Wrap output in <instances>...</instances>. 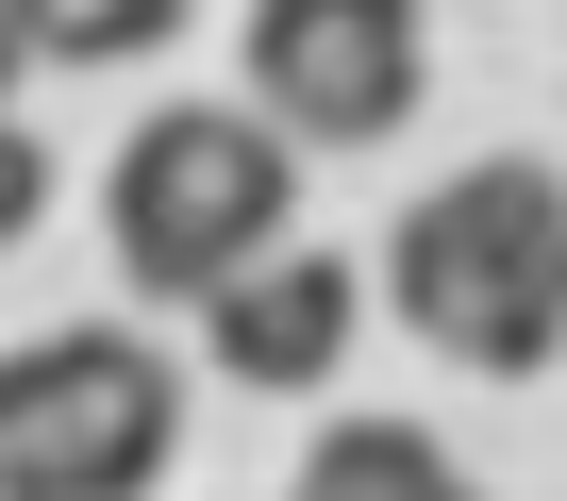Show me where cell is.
<instances>
[{
  "mask_svg": "<svg viewBox=\"0 0 567 501\" xmlns=\"http://www.w3.org/2000/svg\"><path fill=\"white\" fill-rule=\"evenodd\" d=\"M351 335H368V268L351 250H250V268L200 301V368L217 385H250V401H318L334 368H351Z\"/></svg>",
  "mask_w": 567,
  "mask_h": 501,
  "instance_id": "cell-5",
  "label": "cell"
},
{
  "mask_svg": "<svg viewBox=\"0 0 567 501\" xmlns=\"http://www.w3.org/2000/svg\"><path fill=\"white\" fill-rule=\"evenodd\" d=\"M417 84H434L417 0H250V117H284L301 151H384Z\"/></svg>",
  "mask_w": 567,
  "mask_h": 501,
  "instance_id": "cell-4",
  "label": "cell"
},
{
  "mask_svg": "<svg viewBox=\"0 0 567 501\" xmlns=\"http://www.w3.org/2000/svg\"><path fill=\"white\" fill-rule=\"evenodd\" d=\"M284 501H484V484H467V451L417 434V418H318V451H301Z\"/></svg>",
  "mask_w": 567,
  "mask_h": 501,
  "instance_id": "cell-6",
  "label": "cell"
},
{
  "mask_svg": "<svg viewBox=\"0 0 567 501\" xmlns=\"http://www.w3.org/2000/svg\"><path fill=\"white\" fill-rule=\"evenodd\" d=\"M184 451V368L117 318L0 351V501H151Z\"/></svg>",
  "mask_w": 567,
  "mask_h": 501,
  "instance_id": "cell-3",
  "label": "cell"
},
{
  "mask_svg": "<svg viewBox=\"0 0 567 501\" xmlns=\"http://www.w3.org/2000/svg\"><path fill=\"white\" fill-rule=\"evenodd\" d=\"M0 18H18L34 68H151L184 34V0H0Z\"/></svg>",
  "mask_w": 567,
  "mask_h": 501,
  "instance_id": "cell-7",
  "label": "cell"
},
{
  "mask_svg": "<svg viewBox=\"0 0 567 501\" xmlns=\"http://www.w3.org/2000/svg\"><path fill=\"white\" fill-rule=\"evenodd\" d=\"M18 68H34V51H18V18H0V117H18Z\"/></svg>",
  "mask_w": 567,
  "mask_h": 501,
  "instance_id": "cell-9",
  "label": "cell"
},
{
  "mask_svg": "<svg viewBox=\"0 0 567 501\" xmlns=\"http://www.w3.org/2000/svg\"><path fill=\"white\" fill-rule=\"evenodd\" d=\"M284 217H301V134L250 117V101H167L117 134L101 167V234H117V285L134 301H217L250 250H284Z\"/></svg>",
  "mask_w": 567,
  "mask_h": 501,
  "instance_id": "cell-2",
  "label": "cell"
},
{
  "mask_svg": "<svg viewBox=\"0 0 567 501\" xmlns=\"http://www.w3.org/2000/svg\"><path fill=\"white\" fill-rule=\"evenodd\" d=\"M384 301H401L417 351H451L484 385L567 368V184L534 151H484V167L417 184L401 234H384Z\"/></svg>",
  "mask_w": 567,
  "mask_h": 501,
  "instance_id": "cell-1",
  "label": "cell"
},
{
  "mask_svg": "<svg viewBox=\"0 0 567 501\" xmlns=\"http://www.w3.org/2000/svg\"><path fill=\"white\" fill-rule=\"evenodd\" d=\"M34 217H51V151H34V134H18V117H0V250H18V234H34Z\"/></svg>",
  "mask_w": 567,
  "mask_h": 501,
  "instance_id": "cell-8",
  "label": "cell"
}]
</instances>
